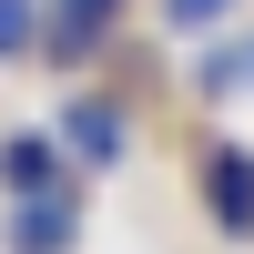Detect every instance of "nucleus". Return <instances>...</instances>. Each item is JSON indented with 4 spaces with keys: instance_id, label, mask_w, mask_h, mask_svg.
<instances>
[{
    "instance_id": "obj_1",
    "label": "nucleus",
    "mask_w": 254,
    "mask_h": 254,
    "mask_svg": "<svg viewBox=\"0 0 254 254\" xmlns=\"http://www.w3.org/2000/svg\"><path fill=\"white\" fill-rule=\"evenodd\" d=\"M51 142L71 153V173H122V163H132V122H122V102H102V92H61Z\"/></svg>"
},
{
    "instance_id": "obj_2",
    "label": "nucleus",
    "mask_w": 254,
    "mask_h": 254,
    "mask_svg": "<svg viewBox=\"0 0 254 254\" xmlns=\"http://www.w3.org/2000/svg\"><path fill=\"white\" fill-rule=\"evenodd\" d=\"M122 10H132V0H41V61L81 71V61L122 31Z\"/></svg>"
},
{
    "instance_id": "obj_3",
    "label": "nucleus",
    "mask_w": 254,
    "mask_h": 254,
    "mask_svg": "<svg viewBox=\"0 0 254 254\" xmlns=\"http://www.w3.org/2000/svg\"><path fill=\"white\" fill-rule=\"evenodd\" d=\"M203 214H214L224 234H254V153L244 142H214V153H203Z\"/></svg>"
},
{
    "instance_id": "obj_4",
    "label": "nucleus",
    "mask_w": 254,
    "mask_h": 254,
    "mask_svg": "<svg viewBox=\"0 0 254 254\" xmlns=\"http://www.w3.org/2000/svg\"><path fill=\"white\" fill-rule=\"evenodd\" d=\"M61 183H71V153H61L51 132H10V142H0V193H10V203L61 193Z\"/></svg>"
},
{
    "instance_id": "obj_5",
    "label": "nucleus",
    "mask_w": 254,
    "mask_h": 254,
    "mask_svg": "<svg viewBox=\"0 0 254 254\" xmlns=\"http://www.w3.org/2000/svg\"><path fill=\"white\" fill-rule=\"evenodd\" d=\"M71 234H81V193H71V183L10 203V254H71Z\"/></svg>"
},
{
    "instance_id": "obj_6",
    "label": "nucleus",
    "mask_w": 254,
    "mask_h": 254,
    "mask_svg": "<svg viewBox=\"0 0 254 254\" xmlns=\"http://www.w3.org/2000/svg\"><path fill=\"white\" fill-rule=\"evenodd\" d=\"M193 92H203V102H244V92H254V71H244V31L193 51Z\"/></svg>"
},
{
    "instance_id": "obj_7",
    "label": "nucleus",
    "mask_w": 254,
    "mask_h": 254,
    "mask_svg": "<svg viewBox=\"0 0 254 254\" xmlns=\"http://www.w3.org/2000/svg\"><path fill=\"white\" fill-rule=\"evenodd\" d=\"M234 10H244V0H163V31L214 41V31H234Z\"/></svg>"
},
{
    "instance_id": "obj_8",
    "label": "nucleus",
    "mask_w": 254,
    "mask_h": 254,
    "mask_svg": "<svg viewBox=\"0 0 254 254\" xmlns=\"http://www.w3.org/2000/svg\"><path fill=\"white\" fill-rule=\"evenodd\" d=\"M41 51V0H0V61H31Z\"/></svg>"
},
{
    "instance_id": "obj_9",
    "label": "nucleus",
    "mask_w": 254,
    "mask_h": 254,
    "mask_svg": "<svg viewBox=\"0 0 254 254\" xmlns=\"http://www.w3.org/2000/svg\"><path fill=\"white\" fill-rule=\"evenodd\" d=\"M244 71H254V31H244Z\"/></svg>"
}]
</instances>
